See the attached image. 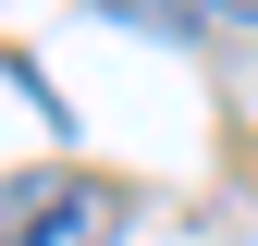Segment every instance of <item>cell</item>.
<instances>
[{
	"label": "cell",
	"mask_w": 258,
	"mask_h": 246,
	"mask_svg": "<svg viewBox=\"0 0 258 246\" xmlns=\"http://www.w3.org/2000/svg\"><path fill=\"white\" fill-rule=\"evenodd\" d=\"M74 197H86L74 172H13V184H0V246H61Z\"/></svg>",
	"instance_id": "cell-1"
},
{
	"label": "cell",
	"mask_w": 258,
	"mask_h": 246,
	"mask_svg": "<svg viewBox=\"0 0 258 246\" xmlns=\"http://www.w3.org/2000/svg\"><path fill=\"white\" fill-rule=\"evenodd\" d=\"M221 13H246V25H258V0H221Z\"/></svg>",
	"instance_id": "cell-2"
}]
</instances>
